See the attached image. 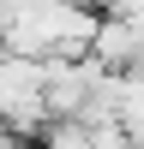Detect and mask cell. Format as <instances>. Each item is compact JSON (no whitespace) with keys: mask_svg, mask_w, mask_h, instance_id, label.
Returning <instances> with one entry per match:
<instances>
[{"mask_svg":"<svg viewBox=\"0 0 144 149\" xmlns=\"http://www.w3.org/2000/svg\"><path fill=\"white\" fill-rule=\"evenodd\" d=\"M108 78H114V72H102L90 54H78V60H48V125H54V119H84Z\"/></svg>","mask_w":144,"mask_h":149,"instance_id":"obj_1","label":"cell"},{"mask_svg":"<svg viewBox=\"0 0 144 149\" xmlns=\"http://www.w3.org/2000/svg\"><path fill=\"white\" fill-rule=\"evenodd\" d=\"M90 149H132V131L120 125V119H108V125H90Z\"/></svg>","mask_w":144,"mask_h":149,"instance_id":"obj_2","label":"cell"},{"mask_svg":"<svg viewBox=\"0 0 144 149\" xmlns=\"http://www.w3.org/2000/svg\"><path fill=\"white\" fill-rule=\"evenodd\" d=\"M72 6H84V12H96V18H102V12L114 6V0H72Z\"/></svg>","mask_w":144,"mask_h":149,"instance_id":"obj_3","label":"cell"}]
</instances>
